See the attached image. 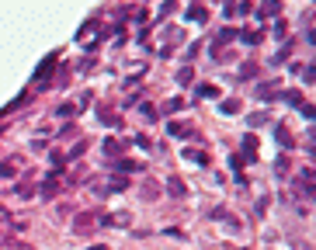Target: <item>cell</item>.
<instances>
[{
    "instance_id": "obj_16",
    "label": "cell",
    "mask_w": 316,
    "mask_h": 250,
    "mask_svg": "<svg viewBox=\"0 0 316 250\" xmlns=\"http://www.w3.org/2000/svg\"><path fill=\"white\" fill-rule=\"evenodd\" d=\"M274 171L285 177V174H289V156H278V160H274Z\"/></svg>"
},
{
    "instance_id": "obj_26",
    "label": "cell",
    "mask_w": 316,
    "mask_h": 250,
    "mask_svg": "<svg viewBox=\"0 0 316 250\" xmlns=\"http://www.w3.org/2000/svg\"><path fill=\"white\" fill-rule=\"evenodd\" d=\"M264 212H267V198H261V201H257V208H254V216H257V219H261Z\"/></svg>"
},
{
    "instance_id": "obj_22",
    "label": "cell",
    "mask_w": 316,
    "mask_h": 250,
    "mask_svg": "<svg viewBox=\"0 0 316 250\" xmlns=\"http://www.w3.org/2000/svg\"><path fill=\"white\" fill-rule=\"evenodd\" d=\"M56 188H59V184H56V181H52V177H49V181H46V184H42V195H46V198H52V195H56Z\"/></svg>"
},
{
    "instance_id": "obj_25",
    "label": "cell",
    "mask_w": 316,
    "mask_h": 250,
    "mask_svg": "<svg viewBox=\"0 0 316 250\" xmlns=\"http://www.w3.org/2000/svg\"><path fill=\"white\" fill-rule=\"evenodd\" d=\"M177 83H191V66H184V70L177 73Z\"/></svg>"
},
{
    "instance_id": "obj_12",
    "label": "cell",
    "mask_w": 316,
    "mask_h": 250,
    "mask_svg": "<svg viewBox=\"0 0 316 250\" xmlns=\"http://www.w3.org/2000/svg\"><path fill=\"white\" fill-rule=\"evenodd\" d=\"M219 111H222V115H236V111H240V101H222Z\"/></svg>"
},
{
    "instance_id": "obj_28",
    "label": "cell",
    "mask_w": 316,
    "mask_h": 250,
    "mask_svg": "<svg viewBox=\"0 0 316 250\" xmlns=\"http://www.w3.org/2000/svg\"><path fill=\"white\" fill-rule=\"evenodd\" d=\"M264 122H267V115H264V111H257V115L250 118V125H264Z\"/></svg>"
},
{
    "instance_id": "obj_10",
    "label": "cell",
    "mask_w": 316,
    "mask_h": 250,
    "mask_svg": "<svg viewBox=\"0 0 316 250\" xmlns=\"http://www.w3.org/2000/svg\"><path fill=\"white\" fill-rule=\"evenodd\" d=\"M250 4H226V14H250Z\"/></svg>"
},
{
    "instance_id": "obj_27",
    "label": "cell",
    "mask_w": 316,
    "mask_h": 250,
    "mask_svg": "<svg viewBox=\"0 0 316 250\" xmlns=\"http://www.w3.org/2000/svg\"><path fill=\"white\" fill-rule=\"evenodd\" d=\"M198 94H202V98H216V87H209V83H205V87H198Z\"/></svg>"
},
{
    "instance_id": "obj_11",
    "label": "cell",
    "mask_w": 316,
    "mask_h": 250,
    "mask_svg": "<svg viewBox=\"0 0 316 250\" xmlns=\"http://www.w3.org/2000/svg\"><path fill=\"white\" fill-rule=\"evenodd\" d=\"M167 188H170V195H174V198H184V184H181L177 177H170V181H167Z\"/></svg>"
},
{
    "instance_id": "obj_9",
    "label": "cell",
    "mask_w": 316,
    "mask_h": 250,
    "mask_svg": "<svg viewBox=\"0 0 316 250\" xmlns=\"http://www.w3.org/2000/svg\"><path fill=\"white\" fill-rule=\"evenodd\" d=\"M274 136L282 139V146H285V150H292V136H289V129H285V125H278V129H274Z\"/></svg>"
},
{
    "instance_id": "obj_7",
    "label": "cell",
    "mask_w": 316,
    "mask_h": 250,
    "mask_svg": "<svg viewBox=\"0 0 316 250\" xmlns=\"http://www.w3.org/2000/svg\"><path fill=\"white\" fill-rule=\"evenodd\" d=\"M76 233H84V229H94V216H76Z\"/></svg>"
},
{
    "instance_id": "obj_13",
    "label": "cell",
    "mask_w": 316,
    "mask_h": 250,
    "mask_svg": "<svg viewBox=\"0 0 316 250\" xmlns=\"http://www.w3.org/2000/svg\"><path fill=\"white\" fill-rule=\"evenodd\" d=\"M115 167H118V171H125V174H129V171H139L143 163H136V160H118Z\"/></svg>"
},
{
    "instance_id": "obj_2",
    "label": "cell",
    "mask_w": 316,
    "mask_h": 250,
    "mask_svg": "<svg viewBox=\"0 0 316 250\" xmlns=\"http://www.w3.org/2000/svg\"><path fill=\"white\" fill-rule=\"evenodd\" d=\"M188 18L198 21V25H205V21H209V7H205V4H191V7H188Z\"/></svg>"
},
{
    "instance_id": "obj_4",
    "label": "cell",
    "mask_w": 316,
    "mask_h": 250,
    "mask_svg": "<svg viewBox=\"0 0 316 250\" xmlns=\"http://www.w3.org/2000/svg\"><path fill=\"white\" fill-rule=\"evenodd\" d=\"M278 11H282V4H274V0H267V4H261V7H257V14H261V18H274Z\"/></svg>"
},
{
    "instance_id": "obj_20",
    "label": "cell",
    "mask_w": 316,
    "mask_h": 250,
    "mask_svg": "<svg viewBox=\"0 0 316 250\" xmlns=\"http://www.w3.org/2000/svg\"><path fill=\"white\" fill-rule=\"evenodd\" d=\"M282 98H285V101H289V104H302V94H299V91H285V94H282Z\"/></svg>"
},
{
    "instance_id": "obj_5",
    "label": "cell",
    "mask_w": 316,
    "mask_h": 250,
    "mask_svg": "<svg viewBox=\"0 0 316 250\" xmlns=\"http://www.w3.org/2000/svg\"><path fill=\"white\" fill-rule=\"evenodd\" d=\"M254 94H257L261 101H271V98H274V87H271V83H257V87H254Z\"/></svg>"
},
{
    "instance_id": "obj_1",
    "label": "cell",
    "mask_w": 316,
    "mask_h": 250,
    "mask_svg": "<svg viewBox=\"0 0 316 250\" xmlns=\"http://www.w3.org/2000/svg\"><path fill=\"white\" fill-rule=\"evenodd\" d=\"M233 38H236V28H222V31L216 35V42H212V59H216V63L222 59V52H226V46H229Z\"/></svg>"
},
{
    "instance_id": "obj_8",
    "label": "cell",
    "mask_w": 316,
    "mask_h": 250,
    "mask_svg": "<svg viewBox=\"0 0 316 250\" xmlns=\"http://www.w3.org/2000/svg\"><path fill=\"white\" fill-rule=\"evenodd\" d=\"M257 76V63H243L240 66V80H254Z\"/></svg>"
},
{
    "instance_id": "obj_19",
    "label": "cell",
    "mask_w": 316,
    "mask_h": 250,
    "mask_svg": "<svg viewBox=\"0 0 316 250\" xmlns=\"http://www.w3.org/2000/svg\"><path fill=\"white\" fill-rule=\"evenodd\" d=\"M104 153H122V143H118V139H104Z\"/></svg>"
},
{
    "instance_id": "obj_17",
    "label": "cell",
    "mask_w": 316,
    "mask_h": 250,
    "mask_svg": "<svg viewBox=\"0 0 316 250\" xmlns=\"http://www.w3.org/2000/svg\"><path fill=\"white\" fill-rule=\"evenodd\" d=\"M84 150H87V139H84V143H76V146L70 150V156H66V160H76V156H84Z\"/></svg>"
},
{
    "instance_id": "obj_14",
    "label": "cell",
    "mask_w": 316,
    "mask_h": 250,
    "mask_svg": "<svg viewBox=\"0 0 316 250\" xmlns=\"http://www.w3.org/2000/svg\"><path fill=\"white\" fill-rule=\"evenodd\" d=\"M181 108H184V101H181V98H170V101L164 104V111H167V115H174V111H181Z\"/></svg>"
},
{
    "instance_id": "obj_18",
    "label": "cell",
    "mask_w": 316,
    "mask_h": 250,
    "mask_svg": "<svg viewBox=\"0 0 316 250\" xmlns=\"http://www.w3.org/2000/svg\"><path fill=\"white\" fill-rule=\"evenodd\" d=\"M243 42H247V46H257V42H261V31H250V28H247V31H243Z\"/></svg>"
},
{
    "instance_id": "obj_21",
    "label": "cell",
    "mask_w": 316,
    "mask_h": 250,
    "mask_svg": "<svg viewBox=\"0 0 316 250\" xmlns=\"http://www.w3.org/2000/svg\"><path fill=\"white\" fill-rule=\"evenodd\" d=\"M243 150H247V156H254V153H257V136H247V143H243Z\"/></svg>"
},
{
    "instance_id": "obj_3",
    "label": "cell",
    "mask_w": 316,
    "mask_h": 250,
    "mask_svg": "<svg viewBox=\"0 0 316 250\" xmlns=\"http://www.w3.org/2000/svg\"><path fill=\"white\" fill-rule=\"evenodd\" d=\"M143 198H146V201H156V198H160V184H156V181H146V184H143Z\"/></svg>"
},
{
    "instance_id": "obj_15",
    "label": "cell",
    "mask_w": 316,
    "mask_h": 250,
    "mask_svg": "<svg viewBox=\"0 0 316 250\" xmlns=\"http://www.w3.org/2000/svg\"><path fill=\"white\" fill-rule=\"evenodd\" d=\"M14 174H18V167H14V163H0V177H4V181H7V177H14Z\"/></svg>"
},
{
    "instance_id": "obj_6",
    "label": "cell",
    "mask_w": 316,
    "mask_h": 250,
    "mask_svg": "<svg viewBox=\"0 0 316 250\" xmlns=\"http://www.w3.org/2000/svg\"><path fill=\"white\" fill-rule=\"evenodd\" d=\"M104 188H108V191H125V188H129V181H125V177H108V181H104Z\"/></svg>"
},
{
    "instance_id": "obj_23",
    "label": "cell",
    "mask_w": 316,
    "mask_h": 250,
    "mask_svg": "<svg viewBox=\"0 0 316 250\" xmlns=\"http://www.w3.org/2000/svg\"><path fill=\"white\" fill-rule=\"evenodd\" d=\"M167 129H170V136H184V132H188V129H184V125H181V122H170V125H167Z\"/></svg>"
},
{
    "instance_id": "obj_24",
    "label": "cell",
    "mask_w": 316,
    "mask_h": 250,
    "mask_svg": "<svg viewBox=\"0 0 316 250\" xmlns=\"http://www.w3.org/2000/svg\"><path fill=\"white\" fill-rule=\"evenodd\" d=\"M52 167H56V174L63 171V167H66V156H59V153H52Z\"/></svg>"
}]
</instances>
